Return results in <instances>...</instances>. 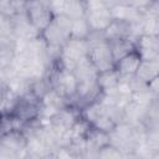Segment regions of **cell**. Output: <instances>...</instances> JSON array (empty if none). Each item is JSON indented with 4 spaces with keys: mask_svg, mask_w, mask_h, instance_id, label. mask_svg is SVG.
Instances as JSON below:
<instances>
[{
    "mask_svg": "<svg viewBox=\"0 0 159 159\" xmlns=\"http://www.w3.org/2000/svg\"><path fill=\"white\" fill-rule=\"evenodd\" d=\"M89 50H88V58L98 70V72L111 70L116 66L112 50L109 46L108 40L104 39L103 32H91L89 37Z\"/></svg>",
    "mask_w": 159,
    "mask_h": 159,
    "instance_id": "cell-1",
    "label": "cell"
},
{
    "mask_svg": "<svg viewBox=\"0 0 159 159\" xmlns=\"http://www.w3.org/2000/svg\"><path fill=\"white\" fill-rule=\"evenodd\" d=\"M89 41L88 39H73L70 37L66 43L62 46V53L60 58V63L66 70L72 71L76 63L88 55Z\"/></svg>",
    "mask_w": 159,
    "mask_h": 159,
    "instance_id": "cell-2",
    "label": "cell"
},
{
    "mask_svg": "<svg viewBox=\"0 0 159 159\" xmlns=\"http://www.w3.org/2000/svg\"><path fill=\"white\" fill-rule=\"evenodd\" d=\"M25 14L27 15L29 20L36 26V29L41 32L45 27L50 25L55 16L47 0H26Z\"/></svg>",
    "mask_w": 159,
    "mask_h": 159,
    "instance_id": "cell-3",
    "label": "cell"
},
{
    "mask_svg": "<svg viewBox=\"0 0 159 159\" xmlns=\"http://www.w3.org/2000/svg\"><path fill=\"white\" fill-rule=\"evenodd\" d=\"M86 20L92 30V32H103L113 21L111 9L103 6L94 10H87Z\"/></svg>",
    "mask_w": 159,
    "mask_h": 159,
    "instance_id": "cell-4",
    "label": "cell"
},
{
    "mask_svg": "<svg viewBox=\"0 0 159 159\" xmlns=\"http://www.w3.org/2000/svg\"><path fill=\"white\" fill-rule=\"evenodd\" d=\"M137 51L143 60H155L159 56V35L143 34L137 40Z\"/></svg>",
    "mask_w": 159,
    "mask_h": 159,
    "instance_id": "cell-5",
    "label": "cell"
},
{
    "mask_svg": "<svg viewBox=\"0 0 159 159\" xmlns=\"http://www.w3.org/2000/svg\"><path fill=\"white\" fill-rule=\"evenodd\" d=\"M142 61L143 58L140 53L137 50H134L128 55H125L124 57H122L119 61H117L114 67L122 77H132L137 73Z\"/></svg>",
    "mask_w": 159,
    "mask_h": 159,
    "instance_id": "cell-6",
    "label": "cell"
},
{
    "mask_svg": "<svg viewBox=\"0 0 159 159\" xmlns=\"http://www.w3.org/2000/svg\"><path fill=\"white\" fill-rule=\"evenodd\" d=\"M109 9H111L113 20H118V21L133 22L144 16V12L140 9L133 6L128 2H119V4L113 5Z\"/></svg>",
    "mask_w": 159,
    "mask_h": 159,
    "instance_id": "cell-7",
    "label": "cell"
},
{
    "mask_svg": "<svg viewBox=\"0 0 159 159\" xmlns=\"http://www.w3.org/2000/svg\"><path fill=\"white\" fill-rule=\"evenodd\" d=\"M120 80V75L119 72L116 70V67L107 70V71H102L98 73L97 76V84L99 87V89L102 91V93H116L117 92V87Z\"/></svg>",
    "mask_w": 159,
    "mask_h": 159,
    "instance_id": "cell-8",
    "label": "cell"
},
{
    "mask_svg": "<svg viewBox=\"0 0 159 159\" xmlns=\"http://www.w3.org/2000/svg\"><path fill=\"white\" fill-rule=\"evenodd\" d=\"M41 36L43 37V40L46 41V43L48 46H60L62 47L66 41L71 37L70 35H67L63 30H61L55 22L53 20L50 22V25L47 27H45L41 32Z\"/></svg>",
    "mask_w": 159,
    "mask_h": 159,
    "instance_id": "cell-9",
    "label": "cell"
},
{
    "mask_svg": "<svg viewBox=\"0 0 159 159\" xmlns=\"http://www.w3.org/2000/svg\"><path fill=\"white\" fill-rule=\"evenodd\" d=\"M108 42H109V46L112 50L114 62L119 61L122 57H124L129 52L137 50L135 41L129 39V37H120V39H116V40H112Z\"/></svg>",
    "mask_w": 159,
    "mask_h": 159,
    "instance_id": "cell-10",
    "label": "cell"
},
{
    "mask_svg": "<svg viewBox=\"0 0 159 159\" xmlns=\"http://www.w3.org/2000/svg\"><path fill=\"white\" fill-rule=\"evenodd\" d=\"M75 76L77 77L78 82L81 81H89V80H97L98 76V70L94 67V65L91 62V60L88 58V56L83 57L82 60H80L75 68L72 70Z\"/></svg>",
    "mask_w": 159,
    "mask_h": 159,
    "instance_id": "cell-11",
    "label": "cell"
},
{
    "mask_svg": "<svg viewBox=\"0 0 159 159\" xmlns=\"http://www.w3.org/2000/svg\"><path fill=\"white\" fill-rule=\"evenodd\" d=\"M63 14H66L72 20L86 17L87 14L86 0H67L63 9Z\"/></svg>",
    "mask_w": 159,
    "mask_h": 159,
    "instance_id": "cell-12",
    "label": "cell"
},
{
    "mask_svg": "<svg viewBox=\"0 0 159 159\" xmlns=\"http://www.w3.org/2000/svg\"><path fill=\"white\" fill-rule=\"evenodd\" d=\"M26 0H0L1 15L12 17L20 12L25 11Z\"/></svg>",
    "mask_w": 159,
    "mask_h": 159,
    "instance_id": "cell-13",
    "label": "cell"
},
{
    "mask_svg": "<svg viewBox=\"0 0 159 159\" xmlns=\"http://www.w3.org/2000/svg\"><path fill=\"white\" fill-rule=\"evenodd\" d=\"M92 30L86 20V17L83 19H78V20H73L72 22V31H71V37L73 39H88L91 35Z\"/></svg>",
    "mask_w": 159,
    "mask_h": 159,
    "instance_id": "cell-14",
    "label": "cell"
},
{
    "mask_svg": "<svg viewBox=\"0 0 159 159\" xmlns=\"http://www.w3.org/2000/svg\"><path fill=\"white\" fill-rule=\"evenodd\" d=\"M117 125V122L108 114V112L106 111V113H103L101 117H98L96 119V122L92 124L93 128L101 130V132H104V133H108L111 134L113 132V129L116 128Z\"/></svg>",
    "mask_w": 159,
    "mask_h": 159,
    "instance_id": "cell-15",
    "label": "cell"
},
{
    "mask_svg": "<svg viewBox=\"0 0 159 159\" xmlns=\"http://www.w3.org/2000/svg\"><path fill=\"white\" fill-rule=\"evenodd\" d=\"M154 98H155V96L148 88L140 89V91H135V92L132 93V101L135 102L137 104L144 107V108H148L152 104Z\"/></svg>",
    "mask_w": 159,
    "mask_h": 159,
    "instance_id": "cell-16",
    "label": "cell"
},
{
    "mask_svg": "<svg viewBox=\"0 0 159 159\" xmlns=\"http://www.w3.org/2000/svg\"><path fill=\"white\" fill-rule=\"evenodd\" d=\"M98 158H124V154L119 148L108 143L98 150Z\"/></svg>",
    "mask_w": 159,
    "mask_h": 159,
    "instance_id": "cell-17",
    "label": "cell"
},
{
    "mask_svg": "<svg viewBox=\"0 0 159 159\" xmlns=\"http://www.w3.org/2000/svg\"><path fill=\"white\" fill-rule=\"evenodd\" d=\"M144 15L147 16H159V0H153L144 10H143Z\"/></svg>",
    "mask_w": 159,
    "mask_h": 159,
    "instance_id": "cell-18",
    "label": "cell"
},
{
    "mask_svg": "<svg viewBox=\"0 0 159 159\" xmlns=\"http://www.w3.org/2000/svg\"><path fill=\"white\" fill-rule=\"evenodd\" d=\"M148 89L157 97L159 96V75H157L155 77H153L148 83H147Z\"/></svg>",
    "mask_w": 159,
    "mask_h": 159,
    "instance_id": "cell-19",
    "label": "cell"
},
{
    "mask_svg": "<svg viewBox=\"0 0 159 159\" xmlns=\"http://www.w3.org/2000/svg\"><path fill=\"white\" fill-rule=\"evenodd\" d=\"M157 98H158V101H159V96H157Z\"/></svg>",
    "mask_w": 159,
    "mask_h": 159,
    "instance_id": "cell-20",
    "label": "cell"
}]
</instances>
